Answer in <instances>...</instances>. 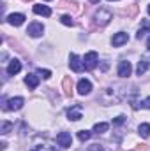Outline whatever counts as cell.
<instances>
[{
    "instance_id": "obj_1",
    "label": "cell",
    "mask_w": 150,
    "mask_h": 151,
    "mask_svg": "<svg viewBox=\"0 0 150 151\" xmlns=\"http://www.w3.org/2000/svg\"><path fill=\"white\" fill-rule=\"evenodd\" d=\"M94 19H95V23H97L99 27H104V25H108V23L113 19V14L110 12V11H106V9H99V11L95 12Z\"/></svg>"
},
{
    "instance_id": "obj_2",
    "label": "cell",
    "mask_w": 150,
    "mask_h": 151,
    "mask_svg": "<svg viewBox=\"0 0 150 151\" xmlns=\"http://www.w3.org/2000/svg\"><path fill=\"white\" fill-rule=\"evenodd\" d=\"M97 62H99L97 53H95V51H90V53H87V55H85L83 65H85V69H87V70H94V69H95V65H97Z\"/></svg>"
},
{
    "instance_id": "obj_3",
    "label": "cell",
    "mask_w": 150,
    "mask_h": 151,
    "mask_svg": "<svg viewBox=\"0 0 150 151\" xmlns=\"http://www.w3.org/2000/svg\"><path fill=\"white\" fill-rule=\"evenodd\" d=\"M25 104V100L21 97H14V99H9L7 102H4V109H9V111H18L21 109Z\"/></svg>"
},
{
    "instance_id": "obj_4",
    "label": "cell",
    "mask_w": 150,
    "mask_h": 151,
    "mask_svg": "<svg viewBox=\"0 0 150 151\" xmlns=\"http://www.w3.org/2000/svg\"><path fill=\"white\" fill-rule=\"evenodd\" d=\"M57 144L62 146V148H71V146H73L71 134H67V132H60V134H57Z\"/></svg>"
},
{
    "instance_id": "obj_5",
    "label": "cell",
    "mask_w": 150,
    "mask_h": 151,
    "mask_svg": "<svg viewBox=\"0 0 150 151\" xmlns=\"http://www.w3.org/2000/svg\"><path fill=\"white\" fill-rule=\"evenodd\" d=\"M42 32H44V27H42V23H37V21L30 23L27 28V34L30 37H39V35H42Z\"/></svg>"
},
{
    "instance_id": "obj_6",
    "label": "cell",
    "mask_w": 150,
    "mask_h": 151,
    "mask_svg": "<svg viewBox=\"0 0 150 151\" xmlns=\"http://www.w3.org/2000/svg\"><path fill=\"white\" fill-rule=\"evenodd\" d=\"M133 72V67H131V62H127V60H122L120 63H118V76L120 77H129Z\"/></svg>"
},
{
    "instance_id": "obj_7",
    "label": "cell",
    "mask_w": 150,
    "mask_h": 151,
    "mask_svg": "<svg viewBox=\"0 0 150 151\" xmlns=\"http://www.w3.org/2000/svg\"><path fill=\"white\" fill-rule=\"evenodd\" d=\"M92 91V83L88 79H79L78 83V93L79 95H88Z\"/></svg>"
},
{
    "instance_id": "obj_8",
    "label": "cell",
    "mask_w": 150,
    "mask_h": 151,
    "mask_svg": "<svg viewBox=\"0 0 150 151\" xmlns=\"http://www.w3.org/2000/svg\"><path fill=\"white\" fill-rule=\"evenodd\" d=\"M69 65H71V69H73L74 72H81V70H83V67H85V65L81 63L79 56H78V55H74V53L69 56Z\"/></svg>"
},
{
    "instance_id": "obj_9",
    "label": "cell",
    "mask_w": 150,
    "mask_h": 151,
    "mask_svg": "<svg viewBox=\"0 0 150 151\" xmlns=\"http://www.w3.org/2000/svg\"><path fill=\"white\" fill-rule=\"evenodd\" d=\"M129 40V35L127 34H124V32H118V34H115L111 39V44L115 47H120V46H124L125 42Z\"/></svg>"
},
{
    "instance_id": "obj_10",
    "label": "cell",
    "mask_w": 150,
    "mask_h": 151,
    "mask_svg": "<svg viewBox=\"0 0 150 151\" xmlns=\"http://www.w3.org/2000/svg\"><path fill=\"white\" fill-rule=\"evenodd\" d=\"M81 106L79 104H76V106H73L69 111H67V118L69 119H73V121H78V119H81Z\"/></svg>"
},
{
    "instance_id": "obj_11",
    "label": "cell",
    "mask_w": 150,
    "mask_h": 151,
    "mask_svg": "<svg viewBox=\"0 0 150 151\" xmlns=\"http://www.w3.org/2000/svg\"><path fill=\"white\" fill-rule=\"evenodd\" d=\"M20 70H21V62H20V60H16V58H14V60H11V62H9V65H7V74L14 76V74H18Z\"/></svg>"
},
{
    "instance_id": "obj_12",
    "label": "cell",
    "mask_w": 150,
    "mask_h": 151,
    "mask_svg": "<svg viewBox=\"0 0 150 151\" xmlns=\"http://www.w3.org/2000/svg\"><path fill=\"white\" fill-rule=\"evenodd\" d=\"M7 21H9L12 27H20V25H23V21H25V14H20V12H16V14H9Z\"/></svg>"
},
{
    "instance_id": "obj_13",
    "label": "cell",
    "mask_w": 150,
    "mask_h": 151,
    "mask_svg": "<svg viewBox=\"0 0 150 151\" xmlns=\"http://www.w3.org/2000/svg\"><path fill=\"white\" fill-rule=\"evenodd\" d=\"M34 12L39 14V16H51V9L48 7V5H42V4H37V5H34Z\"/></svg>"
},
{
    "instance_id": "obj_14",
    "label": "cell",
    "mask_w": 150,
    "mask_h": 151,
    "mask_svg": "<svg viewBox=\"0 0 150 151\" xmlns=\"http://www.w3.org/2000/svg\"><path fill=\"white\" fill-rule=\"evenodd\" d=\"M62 86H64V95L66 97H71L73 95V79L71 77H64Z\"/></svg>"
},
{
    "instance_id": "obj_15",
    "label": "cell",
    "mask_w": 150,
    "mask_h": 151,
    "mask_svg": "<svg viewBox=\"0 0 150 151\" xmlns=\"http://www.w3.org/2000/svg\"><path fill=\"white\" fill-rule=\"evenodd\" d=\"M25 84L28 86V88H37V84H39V77L36 74H28L27 77H25Z\"/></svg>"
},
{
    "instance_id": "obj_16",
    "label": "cell",
    "mask_w": 150,
    "mask_h": 151,
    "mask_svg": "<svg viewBox=\"0 0 150 151\" xmlns=\"http://www.w3.org/2000/svg\"><path fill=\"white\" fill-rule=\"evenodd\" d=\"M149 63H150L149 58H141V60H140V63H138V76H143L145 72H147Z\"/></svg>"
},
{
    "instance_id": "obj_17",
    "label": "cell",
    "mask_w": 150,
    "mask_h": 151,
    "mask_svg": "<svg viewBox=\"0 0 150 151\" xmlns=\"http://www.w3.org/2000/svg\"><path fill=\"white\" fill-rule=\"evenodd\" d=\"M138 132H140V135H141L143 139H147V137L150 135V125L149 123H141L140 128H138Z\"/></svg>"
},
{
    "instance_id": "obj_18",
    "label": "cell",
    "mask_w": 150,
    "mask_h": 151,
    "mask_svg": "<svg viewBox=\"0 0 150 151\" xmlns=\"http://www.w3.org/2000/svg\"><path fill=\"white\" fill-rule=\"evenodd\" d=\"M108 128H110L108 123H95V125H94V132H95V134H104Z\"/></svg>"
},
{
    "instance_id": "obj_19",
    "label": "cell",
    "mask_w": 150,
    "mask_h": 151,
    "mask_svg": "<svg viewBox=\"0 0 150 151\" xmlns=\"http://www.w3.org/2000/svg\"><path fill=\"white\" fill-rule=\"evenodd\" d=\"M11 130H12V123L4 121V123H2V127H0V134H4V135H5V134H9Z\"/></svg>"
},
{
    "instance_id": "obj_20",
    "label": "cell",
    "mask_w": 150,
    "mask_h": 151,
    "mask_svg": "<svg viewBox=\"0 0 150 151\" xmlns=\"http://www.w3.org/2000/svg\"><path fill=\"white\" fill-rule=\"evenodd\" d=\"M90 135H92V134H90L88 130H79V132H78V139H79L81 142L88 141V139H90Z\"/></svg>"
},
{
    "instance_id": "obj_21",
    "label": "cell",
    "mask_w": 150,
    "mask_h": 151,
    "mask_svg": "<svg viewBox=\"0 0 150 151\" xmlns=\"http://www.w3.org/2000/svg\"><path fill=\"white\" fill-rule=\"evenodd\" d=\"M149 30H150V25L147 23V21H143V28H140V32H138V35H136V37H138V39L145 37V34H147Z\"/></svg>"
},
{
    "instance_id": "obj_22",
    "label": "cell",
    "mask_w": 150,
    "mask_h": 151,
    "mask_svg": "<svg viewBox=\"0 0 150 151\" xmlns=\"http://www.w3.org/2000/svg\"><path fill=\"white\" fill-rule=\"evenodd\" d=\"M60 21H62L64 25H67V27H73V25H74L73 18H71V16H67V14H66V16H62V18H60Z\"/></svg>"
},
{
    "instance_id": "obj_23",
    "label": "cell",
    "mask_w": 150,
    "mask_h": 151,
    "mask_svg": "<svg viewBox=\"0 0 150 151\" xmlns=\"http://www.w3.org/2000/svg\"><path fill=\"white\" fill-rule=\"evenodd\" d=\"M37 74H39V76H42L44 79H50V77H51V72H50V70H46V69H39Z\"/></svg>"
},
{
    "instance_id": "obj_24",
    "label": "cell",
    "mask_w": 150,
    "mask_h": 151,
    "mask_svg": "<svg viewBox=\"0 0 150 151\" xmlns=\"http://www.w3.org/2000/svg\"><path fill=\"white\" fill-rule=\"evenodd\" d=\"M124 121H125V118H124V116H117V118L113 119V125H122Z\"/></svg>"
},
{
    "instance_id": "obj_25",
    "label": "cell",
    "mask_w": 150,
    "mask_h": 151,
    "mask_svg": "<svg viewBox=\"0 0 150 151\" xmlns=\"http://www.w3.org/2000/svg\"><path fill=\"white\" fill-rule=\"evenodd\" d=\"M141 107H143V109H150V97L145 99V100H141Z\"/></svg>"
},
{
    "instance_id": "obj_26",
    "label": "cell",
    "mask_w": 150,
    "mask_h": 151,
    "mask_svg": "<svg viewBox=\"0 0 150 151\" xmlns=\"http://www.w3.org/2000/svg\"><path fill=\"white\" fill-rule=\"evenodd\" d=\"M88 151H103V148H101L99 144H94V146H90V148H88Z\"/></svg>"
},
{
    "instance_id": "obj_27",
    "label": "cell",
    "mask_w": 150,
    "mask_h": 151,
    "mask_svg": "<svg viewBox=\"0 0 150 151\" xmlns=\"http://www.w3.org/2000/svg\"><path fill=\"white\" fill-rule=\"evenodd\" d=\"M133 151H147V146H145V144H140L138 148H134Z\"/></svg>"
},
{
    "instance_id": "obj_28",
    "label": "cell",
    "mask_w": 150,
    "mask_h": 151,
    "mask_svg": "<svg viewBox=\"0 0 150 151\" xmlns=\"http://www.w3.org/2000/svg\"><path fill=\"white\" fill-rule=\"evenodd\" d=\"M147 47L150 49V37H149V40H147Z\"/></svg>"
},
{
    "instance_id": "obj_29",
    "label": "cell",
    "mask_w": 150,
    "mask_h": 151,
    "mask_svg": "<svg viewBox=\"0 0 150 151\" xmlns=\"http://www.w3.org/2000/svg\"><path fill=\"white\" fill-rule=\"evenodd\" d=\"M90 2H92V4H97V2H99V0H90Z\"/></svg>"
},
{
    "instance_id": "obj_30",
    "label": "cell",
    "mask_w": 150,
    "mask_h": 151,
    "mask_svg": "<svg viewBox=\"0 0 150 151\" xmlns=\"http://www.w3.org/2000/svg\"><path fill=\"white\" fill-rule=\"evenodd\" d=\"M149 14H150V5H149Z\"/></svg>"
},
{
    "instance_id": "obj_31",
    "label": "cell",
    "mask_w": 150,
    "mask_h": 151,
    "mask_svg": "<svg viewBox=\"0 0 150 151\" xmlns=\"http://www.w3.org/2000/svg\"><path fill=\"white\" fill-rule=\"evenodd\" d=\"M108 2H113V0H108Z\"/></svg>"
}]
</instances>
